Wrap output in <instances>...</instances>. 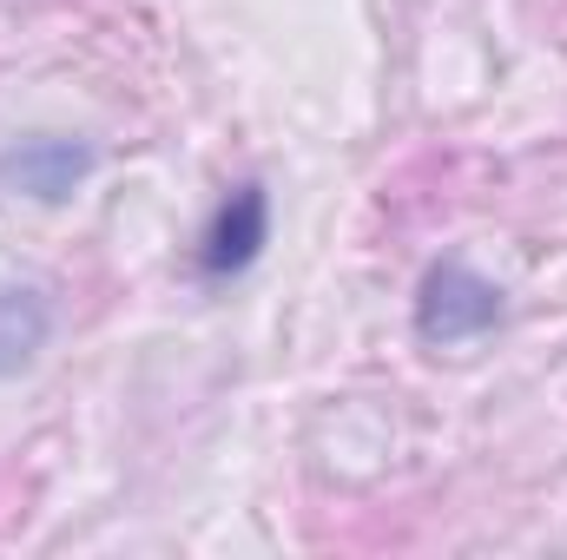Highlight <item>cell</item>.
Masks as SVG:
<instances>
[{
  "instance_id": "cell-3",
  "label": "cell",
  "mask_w": 567,
  "mask_h": 560,
  "mask_svg": "<svg viewBox=\"0 0 567 560\" xmlns=\"http://www.w3.org/2000/svg\"><path fill=\"white\" fill-rule=\"evenodd\" d=\"M86 172H93V145L53 139V133L20 139V145L0 152V191H13V198H40V205L73 198V191L86 185Z\"/></svg>"
},
{
  "instance_id": "cell-2",
  "label": "cell",
  "mask_w": 567,
  "mask_h": 560,
  "mask_svg": "<svg viewBox=\"0 0 567 560\" xmlns=\"http://www.w3.org/2000/svg\"><path fill=\"white\" fill-rule=\"evenodd\" d=\"M265 245H271V191L258 178H245L238 191H225V205L212 211V225L198 238V278L205 283L245 278Z\"/></svg>"
},
{
  "instance_id": "cell-4",
  "label": "cell",
  "mask_w": 567,
  "mask_h": 560,
  "mask_svg": "<svg viewBox=\"0 0 567 560\" xmlns=\"http://www.w3.org/2000/svg\"><path fill=\"white\" fill-rule=\"evenodd\" d=\"M53 336V303L33 283H0V376L27 370Z\"/></svg>"
},
{
  "instance_id": "cell-1",
  "label": "cell",
  "mask_w": 567,
  "mask_h": 560,
  "mask_svg": "<svg viewBox=\"0 0 567 560\" xmlns=\"http://www.w3.org/2000/svg\"><path fill=\"white\" fill-rule=\"evenodd\" d=\"M502 310H508L502 283L482 278L462 258H435L423 271V283H416V336L429 350H455V343L488 336L502 323Z\"/></svg>"
}]
</instances>
